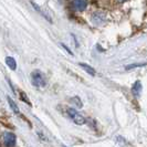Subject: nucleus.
I'll return each mask as SVG.
<instances>
[{"instance_id":"423d86ee","label":"nucleus","mask_w":147,"mask_h":147,"mask_svg":"<svg viewBox=\"0 0 147 147\" xmlns=\"http://www.w3.org/2000/svg\"><path fill=\"white\" fill-rule=\"evenodd\" d=\"M142 88H143V85H142V82L140 81H136L134 84H133V88H132V93L134 96L138 97L142 93Z\"/></svg>"},{"instance_id":"7ed1b4c3","label":"nucleus","mask_w":147,"mask_h":147,"mask_svg":"<svg viewBox=\"0 0 147 147\" xmlns=\"http://www.w3.org/2000/svg\"><path fill=\"white\" fill-rule=\"evenodd\" d=\"M2 140H3V145L6 147H13L16 146L17 137L13 133L5 132L2 134Z\"/></svg>"},{"instance_id":"4468645a","label":"nucleus","mask_w":147,"mask_h":147,"mask_svg":"<svg viewBox=\"0 0 147 147\" xmlns=\"http://www.w3.org/2000/svg\"><path fill=\"white\" fill-rule=\"evenodd\" d=\"M118 2H124V1H126V0H117Z\"/></svg>"},{"instance_id":"f257e3e1","label":"nucleus","mask_w":147,"mask_h":147,"mask_svg":"<svg viewBox=\"0 0 147 147\" xmlns=\"http://www.w3.org/2000/svg\"><path fill=\"white\" fill-rule=\"evenodd\" d=\"M31 83L33 84V86L36 88H42L47 85V80H45V75L41 71L36 70L31 73Z\"/></svg>"},{"instance_id":"20e7f679","label":"nucleus","mask_w":147,"mask_h":147,"mask_svg":"<svg viewBox=\"0 0 147 147\" xmlns=\"http://www.w3.org/2000/svg\"><path fill=\"white\" fill-rule=\"evenodd\" d=\"M72 6L76 11H84L88 7V0H73Z\"/></svg>"},{"instance_id":"1a4fd4ad","label":"nucleus","mask_w":147,"mask_h":147,"mask_svg":"<svg viewBox=\"0 0 147 147\" xmlns=\"http://www.w3.org/2000/svg\"><path fill=\"white\" fill-rule=\"evenodd\" d=\"M6 63L9 66V69H11L12 71H15L16 69H17V62H16V60L12 57H8L7 59H6Z\"/></svg>"},{"instance_id":"6e6552de","label":"nucleus","mask_w":147,"mask_h":147,"mask_svg":"<svg viewBox=\"0 0 147 147\" xmlns=\"http://www.w3.org/2000/svg\"><path fill=\"white\" fill-rule=\"evenodd\" d=\"M80 66H81L82 69L86 72V73H88L90 75H92V76H94L95 75V70L92 67L91 65H88V64H85V63H80Z\"/></svg>"},{"instance_id":"f8f14e48","label":"nucleus","mask_w":147,"mask_h":147,"mask_svg":"<svg viewBox=\"0 0 147 147\" xmlns=\"http://www.w3.org/2000/svg\"><path fill=\"white\" fill-rule=\"evenodd\" d=\"M72 101H74V102H76V106L78 107H82L83 106V104H82V102H81V100L79 98V97H74V98H72Z\"/></svg>"},{"instance_id":"f03ea898","label":"nucleus","mask_w":147,"mask_h":147,"mask_svg":"<svg viewBox=\"0 0 147 147\" xmlns=\"http://www.w3.org/2000/svg\"><path fill=\"white\" fill-rule=\"evenodd\" d=\"M66 112H67V115L70 116V118L73 121L76 125H84L85 124L86 121H85L84 116L81 115L76 110H74V109H67Z\"/></svg>"},{"instance_id":"9b49d317","label":"nucleus","mask_w":147,"mask_h":147,"mask_svg":"<svg viewBox=\"0 0 147 147\" xmlns=\"http://www.w3.org/2000/svg\"><path fill=\"white\" fill-rule=\"evenodd\" d=\"M147 65V63H138V64H131V65L126 66V70H131V69H135V67H142V66Z\"/></svg>"},{"instance_id":"9d476101","label":"nucleus","mask_w":147,"mask_h":147,"mask_svg":"<svg viewBox=\"0 0 147 147\" xmlns=\"http://www.w3.org/2000/svg\"><path fill=\"white\" fill-rule=\"evenodd\" d=\"M19 93H20V98H21L22 101H23L24 103H27V104H28L29 106H31L32 104H31V102H30V100H29V98L27 97V95H26V94H24L23 92H21V91H19Z\"/></svg>"},{"instance_id":"ddd939ff","label":"nucleus","mask_w":147,"mask_h":147,"mask_svg":"<svg viewBox=\"0 0 147 147\" xmlns=\"http://www.w3.org/2000/svg\"><path fill=\"white\" fill-rule=\"evenodd\" d=\"M62 47H63V48H64V49H65V50H66V52H67V53H70V54H71V55H73V53H72V52H71V50H70V49H69V48H67V47H66L65 44H62Z\"/></svg>"},{"instance_id":"39448f33","label":"nucleus","mask_w":147,"mask_h":147,"mask_svg":"<svg viewBox=\"0 0 147 147\" xmlns=\"http://www.w3.org/2000/svg\"><path fill=\"white\" fill-rule=\"evenodd\" d=\"M105 19H106V15L104 12H101V11L95 12V13H93V16H92V21H93V23H95V24L103 23L105 21Z\"/></svg>"},{"instance_id":"0eeeda50","label":"nucleus","mask_w":147,"mask_h":147,"mask_svg":"<svg viewBox=\"0 0 147 147\" xmlns=\"http://www.w3.org/2000/svg\"><path fill=\"white\" fill-rule=\"evenodd\" d=\"M7 101H8V103H9V106L11 107V110L13 111V113L17 114V115L20 114V110H19V107H18V105L16 104L15 101H13L11 97H9V96L7 97Z\"/></svg>"}]
</instances>
